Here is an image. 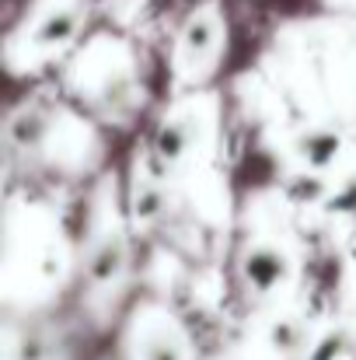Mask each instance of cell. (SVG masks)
<instances>
[{
	"mask_svg": "<svg viewBox=\"0 0 356 360\" xmlns=\"http://www.w3.org/2000/svg\"><path fill=\"white\" fill-rule=\"evenodd\" d=\"M244 273H248V280H251L258 290H269V287L283 276V259H279L276 252H269V248H258V252H251Z\"/></svg>",
	"mask_w": 356,
	"mask_h": 360,
	"instance_id": "1",
	"label": "cell"
}]
</instances>
